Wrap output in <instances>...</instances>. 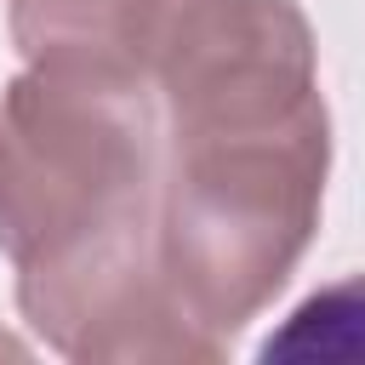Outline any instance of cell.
<instances>
[{
	"label": "cell",
	"instance_id": "1",
	"mask_svg": "<svg viewBox=\"0 0 365 365\" xmlns=\"http://www.w3.org/2000/svg\"><path fill=\"white\" fill-rule=\"evenodd\" d=\"M257 354L262 359H365V274L314 291Z\"/></svg>",
	"mask_w": 365,
	"mask_h": 365
}]
</instances>
